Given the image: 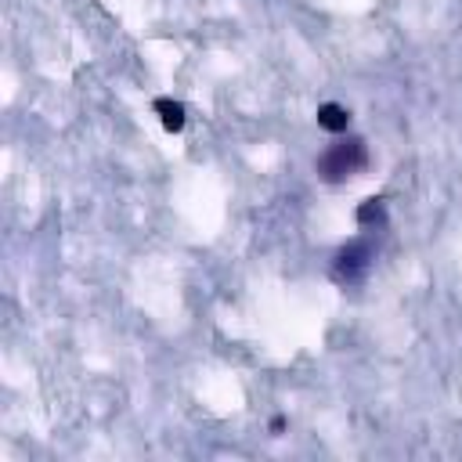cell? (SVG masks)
Here are the masks:
<instances>
[{
  "instance_id": "2",
  "label": "cell",
  "mask_w": 462,
  "mask_h": 462,
  "mask_svg": "<svg viewBox=\"0 0 462 462\" xmlns=\"http://www.w3.org/2000/svg\"><path fill=\"white\" fill-rule=\"evenodd\" d=\"M372 256H375V253H372V245H368L365 238L346 242V245L336 253V260H332V278H336V282H357V278H365Z\"/></svg>"
},
{
  "instance_id": "1",
  "label": "cell",
  "mask_w": 462,
  "mask_h": 462,
  "mask_svg": "<svg viewBox=\"0 0 462 462\" xmlns=\"http://www.w3.org/2000/svg\"><path fill=\"white\" fill-rule=\"evenodd\" d=\"M365 162H368V148H365V141H361V137H346V141H336L332 148L321 152V159H318V173H321V180L339 184V180H346L350 173L365 170Z\"/></svg>"
},
{
  "instance_id": "5",
  "label": "cell",
  "mask_w": 462,
  "mask_h": 462,
  "mask_svg": "<svg viewBox=\"0 0 462 462\" xmlns=\"http://www.w3.org/2000/svg\"><path fill=\"white\" fill-rule=\"evenodd\" d=\"M354 217H357L361 227H383L386 224V206H383V199H365Z\"/></svg>"
},
{
  "instance_id": "4",
  "label": "cell",
  "mask_w": 462,
  "mask_h": 462,
  "mask_svg": "<svg viewBox=\"0 0 462 462\" xmlns=\"http://www.w3.org/2000/svg\"><path fill=\"white\" fill-rule=\"evenodd\" d=\"M155 116H159V123L170 130V134H177V130H184V105L180 101H173V97H155Z\"/></svg>"
},
{
  "instance_id": "6",
  "label": "cell",
  "mask_w": 462,
  "mask_h": 462,
  "mask_svg": "<svg viewBox=\"0 0 462 462\" xmlns=\"http://www.w3.org/2000/svg\"><path fill=\"white\" fill-rule=\"evenodd\" d=\"M282 430H285V419H282V415H274V419H271V433H282Z\"/></svg>"
},
{
  "instance_id": "3",
  "label": "cell",
  "mask_w": 462,
  "mask_h": 462,
  "mask_svg": "<svg viewBox=\"0 0 462 462\" xmlns=\"http://www.w3.org/2000/svg\"><path fill=\"white\" fill-rule=\"evenodd\" d=\"M318 126L328 134H343L350 126V112L336 101H325V105H318Z\"/></svg>"
}]
</instances>
